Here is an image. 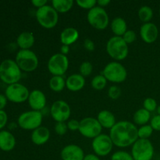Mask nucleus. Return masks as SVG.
Segmentation results:
<instances>
[{"instance_id": "obj_48", "label": "nucleus", "mask_w": 160, "mask_h": 160, "mask_svg": "<svg viewBox=\"0 0 160 160\" xmlns=\"http://www.w3.org/2000/svg\"><path fill=\"white\" fill-rule=\"evenodd\" d=\"M159 15H160V9H159Z\"/></svg>"}, {"instance_id": "obj_35", "label": "nucleus", "mask_w": 160, "mask_h": 160, "mask_svg": "<svg viewBox=\"0 0 160 160\" xmlns=\"http://www.w3.org/2000/svg\"><path fill=\"white\" fill-rule=\"evenodd\" d=\"M108 95L112 100H117L121 95V89L117 85H112L108 90Z\"/></svg>"}, {"instance_id": "obj_29", "label": "nucleus", "mask_w": 160, "mask_h": 160, "mask_svg": "<svg viewBox=\"0 0 160 160\" xmlns=\"http://www.w3.org/2000/svg\"><path fill=\"white\" fill-rule=\"evenodd\" d=\"M106 84H107V80L102 74L96 75L92 78V81H91L92 87L97 91L103 90L106 88Z\"/></svg>"}, {"instance_id": "obj_7", "label": "nucleus", "mask_w": 160, "mask_h": 160, "mask_svg": "<svg viewBox=\"0 0 160 160\" xmlns=\"http://www.w3.org/2000/svg\"><path fill=\"white\" fill-rule=\"evenodd\" d=\"M102 75L107 81L120 84L127 79L128 72L126 68L117 61L109 62L102 70Z\"/></svg>"}, {"instance_id": "obj_24", "label": "nucleus", "mask_w": 160, "mask_h": 160, "mask_svg": "<svg viewBox=\"0 0 160 160\" xmlns=\"http://www.w3.org/2000/svg\"><path fill=\"white\" fill-rule=\"evenodd\" d=\"M110 27L115 36H119V37H122L128 31V25H127L126 21L124 19L120 17H116L112 20Z\"/></svg>"}, {"instance_id": "obj_45", "label": "nucleus", "mask_w": 160, "mask_h": 160, "mask_svg": "<svg viewBox=\"0 0 160 160\" xmlns=\"http://www.w3.org/2000/svg\"><path fill=\"white\" fill-rule=\"evenodd\" d=\"M70 52V46L68 45H62L60 48V53L62 55H65L67 56V54L69 53Z\"/></svg>"}, {"instance_id": "obj_16", "label": "nucleus", "mask_w": 160, "mask_h": 160, "mask_svg": "<svg viewBox=\"0 0 160 160\" xmlns=\"http://www.w3.org/2000/svg\"><path fill=\"white\" fill-rule=\"evenodd\" d=\"M159 35V30L155 23L148 22L142 25L140 28V36L145 43L151 44L156 42Z\"/></svg>"}, {"instance_id": "obj_13", "label": "nucleus", "mask_w": 160, "mask_h": 160, "mask_svg": "<svg viewBox=\"0 0 160 160\" xmlns=\"http://www.w3.org/2000/svg\"><path fill=\"white\" fill-rule=\"evenodd\" d=\"M94 152L98 156H106L111 152L113 143L109 135L101 134L93 139L92 143Z\"/></svg>"}, {"instance_id": "obj_11", "label": "nucleus", "mask_w": 160, "mask_h": 160, "mask_svg": "<svg viewBox=\"0 0 160 160\" xmlns=\"http://www.w3.org/2000/svg\"><path fill=\"white\" fill-rule=\"evenodd\" d=\"M102 128L96 118L85 117L80 121L79 132L87 138L94 139L101 134Z\"/></svg>"}, {"instance_id": "obj_12", "label": "nucleus", "mask_w": 160, "mask_h": 160, "mask_svg": "<svg viewBox=\"0 0 160 160\" xmlns=\"http://www.w3.org/2000/svg\"><path fill=\"white\" fill-rule=\"evenodd\" d=\"M47 67L53 76H62L68 70L69 59L65 55L56 53L49 58Z\"/></svg>"}, {"instance_id": "obj_14", "label": "nucleus", "mask_w": 160, "mask_h": 160, "mask_svg": "<svg viewBox=\"0 0 160 160\" xmlns=\"http://www.w3.org/2000/svg\"><path fill=\"white\" fill-rule=\"evenodd\" d=\"M50 114L56 122H66L70 118L71 109L68 103L63 100L54 102L50 108Z\"/></svg>"}, {"instance_id": "obj_46", "label": "nucleus", "mask_w": 160, "mask_h": 160, "mask_svg": "<svg viewBox=\"0 0 160 160\" xmlns=\"http://www.w3.org/2000/svg\"><path fill=\"white\" fill-rule=\"evenodd\" d=\"M110 3V1L109 0H98L97 1V4H98V6L102 8H104L106 6H107Z\"/></svg>"}, {"instance_id": "obj_18", "label": "nucleus", "mask_w": 160, "mask_h": 160, "mask_svg": "<svg viewBox=\"0 0 160 160\" xmlns=\"http://www.w3.org/2000/svg\"><path fill=\"white\" fill-rule=\"evenodd\" d=\"M16 146V138L9 131H0V149L3 152H10Z\"/></svg>"}, {"instance_id": "obj_1", "label": "nucleus", "mask_w": 160, "mask_h": 160, "mask_svg": "<svg viewBox=\"0 0 160 160\" xmlns=\"http://www.w3.org/2000/svg\"><path fill=\"white\" fill-rule=\"evenodd\" d=\"M137 128L134 123L129 121H119L109 131V137L113 145L119 148H127L133 145L138 139Z\"/></svg>"}, {"instance_id": "obj_4", "label": "nucleus", "mask_w": 160, "mask_h": 160, "mask_svg": "<svg viewBox=\"0 0 160 160\" xmlns=\"http://www.w3.org/2000/svg\"><path fill=\"white\" fill-rule=\"evenodd\" d=\"M15 62L21 71L33 72L38 67V58L31 49H20L16 55Z\"/></svg>"}, {"instance_id": "obj_22", "label": "nucleus", "mask_w": 160, "mask_h": 160, "mask_svg": "<svg viewBox=\"0 0 160 160\" xmlns=\"http://www.w3.org/2000/svg\"><path fill=\"white\" fill-rule=\"evenodd\" d=\"M79 38V32L74 28H67L61 32L60 42L62 45H71L78 41Z\"/></svg>"}, {"instance_id": "obj_33", "label": "nucleus", "mask_w": 160, "mask_h": 160, "mask_svg": "<svg viewBox=\"0 0 160 160\" xmlns=\"http://www.w3.org/2000/svg\"><path fill=\"white\" fill-rule=\"evenodd\" d=\"M143 107L149 112H153L157 109V102L153 98H146L143 102Z\"/></svg>"}, {"instance_id": "obj_30", "label": "nucleus", "mask_w": 160, "mask_h": 160, "mask_svg": "<svg viewBox=\"0 0 160 160\" xmlns=\"http://www.w3.org/2000/svg\"><path fill=\"white\" fill-rule=\"evenodd\" d=\"M153 131L151 125H144V126H141L138 128V135L139 139H148V138L151 137Z\"/></svg>"}, {"instance_id": "obj_44", "label": "nucleus", "mask_w": 160, "mask_h": 160, "mask_svg": "<svg viewBox=\"0 0 160 160\" xmlns=\"http://www.w3.org/2000/svg\"><path fill=\"white\" fill-rule=\"evenodd\" d=\"M83 160H100V159L99 156H98L97 155L90 153V154L85 155Z\"/></svg>"}, {"instance_id": "obj_37", "label": "nucleus", "mask_w": 160, "mask_h": 160, "mask_svg": "<svg viewBox=\"0 0 160 160\" xmlns=\"http://www.w3.org/2000/svg\"><path fill=\"white\" fill-rule=\"evenodd\" d=\"M136 36L137 35H136L135 31H133V30H128L125 32V34L122 36V38L124 40V42L128 45H129V44L133 43L136 40Z\"/></svg>"}, {"instance_id": "obj_31", "label": "nucleus", "mask_w": 160, "mask_h": 160, "mask_svg": "<svg viewBox=\"0 0 160 160\" xmlns=\"http://www.w3.org/2000/svg\"><path fill=\"white\" fill-rule=\"evenodd\" d=\"M79 71L80 74L84 77V78L89 77L92 74V71H93V66L88 61H84L80 66Z\"/></svg>"}, {"instance_id": "obj_23", "label": "nucleus", "mask_w": 160, "mask_h": 160, "mask_svg": "<svg viewBox=\"0 0 160 160\" xmlns=\"http://www.w3.org/2000/svg\"><path fill=\"white\" fill-rule=\"evenodd\" d=\"M34 34L29 31L20 33L17 38V45L20 49H30L34 45Z\"/></svg>"}, {"instance_id": "obj_6", "label": "nucleus", "mask_w": 160, "mask_h": 160, "mask_svg": "<svg viewBox=\"0 0 160 160\" xmlns=\"http://www.w3.org/2000/svg\"><path fill=\"white\" fill-rule=\"evenodd\" d=\"M43 115L40 111L30 110L23 112L17 119V124L26 131H34L42 126Z\"/></svg>"}, {"instance_id": "obj_9", "label": "nucleus", "mask_w": 160, "mask_h": 160, "mask_svg": "<svg viewBox=\"0 0 160 160\" xmlns=\"http://www.w3.org/2000/svg\"><path fill=\"white\" fill-rule=\"evenodd\" d=\"M87 19L89 24L97 30L106 29L109 23L108 13L104 8L98 6H96L88 11Z\"/></svg>"}, {"instance_id": "obj_28", "label": "nucleus", "mask_w": 160, "mask_h": 160, "mask_svg": "<svg viewBox=\"0 0 160 160\" xmlns=\"http://www.w3.org/2000/svg\"><path fill=\"white\" fill-rule=\"evenodd\" d=\"M138 17L141 21L148 23L153 17V10L148 6H143L139 9Z\"/></svg>"}, {"instance_id": "obj_26", "label": "nucleus", "mask_w": 160, "mask_h": 160, "mask_svg": "<svg viewBox=\"0 0 160 160\" xmlns=\"http://www.w3.org/2000/svg\"><path fill=\"white\" fill-rule=\"evenodd\" d=\"M73 0H53L52 2V6L59 13H65L70 11L73 7Z\"/></svg>"}, {"instance_id": "obj_21", "label": "nucleus", "mask_w": 160, "mask_h": 160, "mask_svg": "<svg viewBox=\"0 0 160 160\" xmlns=\"http://www.w3.org/2000/svg\"><path fill=\"white\" fill-rule=\"evenodd\" d=\"M97 120L99 122L102 128L110 130L117 123L116 117L112 112L109 110H102L97 116Z\"/></svg>"}, {"instance_id": "obj_10", "label": "nucleus", "mask_w": 160, "mask_h": 160, "mask_svg": "<svg viewBox=\"0 0 160 160\" xmlns=\"http://www.w3.org/2000/svg\"><path fill=\"white\" fill-rule=\"evenodd\" d=\"M29 95L28 88L20 83L8 85L5 91V95L8 101L13 103H23L28 101Z\"/></svg>"}, {"instance_id": "obj_47", "label": "nucleus", "mask_w": 160, "mask_h": 160, "mask_svg": "<svg viewBox=\"0 0 160 160\" xmlns=\"http://www.w3.org/2000/svg\"><path fill=\"white\" fill-rule=\"evenodd\" d=\"M156 110H157V113H158V115H160V106H158L157 109H156Z\"/></svg>"}, {"instance_id": "obj_17", "label": "nucleus", "mask_w": 160, "mask_h": 160, "mask_svg": "<svg viewBox=\"0 0 160 160\" xmlns=\"http://www.w3.org/2000/svg\"><path fill=\"white\" fill-rule=\"evenodd\" d=\"M28 102L32 110L41 112V110L46 106L47 100L43 92L40 90H34L30 92Z\"/></svg>"}, {"instance_id": "obj_3", "label": "nucleus", "mask_w": 160, "mask_h": 160, "mask_svg": "<svg viewBox=\"0 0 160 160\" xmlns=\"http://www.w3.org/2000/svg\"><path fill=\"white\" fill-rule=\"evenodd\" d=\"M106 52L111 58L115 60L121 61L126 59L128 56L129 48L123 38L112 36L106 44Z\"/></svg>"}, {"instance_id": "obj_42", "label": "nucleus", "mask_w": 160, "mask_h": 160, "mask_svg": "<svg viewBox=\"0 0 160 160\" xmlns=\"http://www.w3.org/2000/svg\"><path fill=\"white\" fill-rule=\"evenodd\" d=\"M47 2H48L47 0H32L31 1V4L37 9H40V8L46 6Z\"/></svg>"}, {"instance_id": "obj_32", "label": "nucleus", "mask_w": 160, "mask_h": 160, "mask_svg": "<svg viewBox=\"0 0 160 160\" xmlns=\"http://www.w3.org/2000/svg\"><path fill=\"white\" fill-rule=\"evenodd\" d=\"M111 160H134L131 154L125 151H118L111 156Z\"/></svg>"}, {"instance_id": "obj_2", "label": "nucleus", "mask_w": 160, "mask_h": 160, "mask_svg": "<svg viewBox=\"0 0 160 160\" xmlns=\"http://www.w3.org/2000/svg\"><path fill=\"white\" fill-rule=\"evenodd\" d=\"M22 71L15 62L10 59H6L0 63V80L7 85L19 83L21 79Z\"/></svg>"}, {"instance_id": "obj_25", "label": "nucleus", "mask_w": 160, "mask_h": 160, "mask_svg": "<svg viewBox=\"0 0 160 160\" xmlns=\"http://www.w3.org/2000/svg\"><path fill=\"white\" fill-rule=\"evenodd\" d=\"M151 118V114L148 111L145 109L144 108L139 109L138 110L136 111L133 117L134 123L135 125H139V126H144L148 123V122Z\"/></svg>"}, {"instance_id": "obj_5", "label": "nucleus", "mask_w": 160, "mask_h": 160, "mask_svg": "<svg viewBox=\"0 0 160 160\" xmlns=\"http://www.w3.org/2000/svg\"><path fill=\"white\" fill-rule=\"evenodd\" d=\"M35 17L39 24L45 29L55 28L59 21V14L56 9L49 5L38 9Z\"/></svg>"}, {"instance_id": "obj_20", "label": "nucleus", "mask_w": 160, "mask_h": 160, "mask_svg": "<svg viewBox=\"0 0 160 160\" xmlns=\"http://www.w3.org/2000/svg\"><path fill=\"white\" fill-rule=\"evenodd\" d=\"M85 85V79L80 73H74L69 76L66 80V88L70 92L81 91Z\"/></svg>"}, {"instance_id": "obj_40", "label": "nucleus", "mask_w": 160, "mask_h": 160, "mask_svg": "<svg viewBox=\"0 0 160 160\" xmlns=\"http://www.w3.org/2000/svg\"><path fill=\"white\" fill-rule=\"evenodd\" d=\"M8 115L5 110H0V131L3 129L7 124Z\"/></svg>"}, {"instance_id": "obj_38", "label": "nucleus", "mask_w": 160, "mask_h": 160, "mask_svg": "<svg viewBox=\"0 0 160 160\" xmlns=\"http://www.w3.org/2000/svg\"><path fill=\"white\" fill-rule=\"evenodd\" d=\"M150 125L154 131H160V115H156L151 119Z\"/></svg>"}, {"instance_id": "obj_19", "label": "nucleus", "mask_w": 160, "mask_h": 160, "mask_svg": "<svg viewBox=\"0 0 160 160\" xmlns=\"http://www.w3.org/2000/svg\"><path fill=\"white\" fill-rule=\"evenodd\" d=\"M50 138V131L45 127H39L37 129L34 130L31 133V142L36 145H43Z\"/></svg>"}, {"instance_id": "obj_36", "label": "nucleus", "mask_w": 160, "mask_h": 160, "mask_svg": "<svg viewBox=\"0 0 160 160\" xmlns=\"http://www.w3.org/2000/svg\"><path fill=\"white\" fill-rule=\"evenodd\" d=\"M54 129L56 134L62 136L67 133L68 128H67V124L66 122H56Z\"/></svg>"}, {"instance_id": "obj_8", "label": "nucleus", "mask_w": 160, "mask_h": 160, "mask_svg": "<svg viewBox=\"0 0 160 160\" xmlns=\"http://www.w3.org/2000/svg\"><path fill=\"white\" fill-rule=\"evenodd\" d=\"M134 160H152L154 156V147L148 139H138L131 148Z\"/></svg>"}, {"instance_id": "obj_41", "label": "nucleus", "mask_w": 160, "mask_h": 160, "mask_svg": "<svg viewBox=\"0 0 160 160\" xmlns=\"http://www.w3.org/2000/svg\"><path fill=\"white\" fill-rule=\"evenodd\" d=\"M84 47L87 51L88 52H93L95 50V43L91 39L87 38L84 41Z\"/></svg>"}, {"instance_id": "obj_43", "label": "nucleus", "mask_w": 160, "mask_h": 160, "mask_svg": "<svg viewBox=\"0 0 160 160\" xmlns=\"http://www.w3.org/2000/svg\"><path fill=\"white\" fill-rule=\"evenodd\" d=\"M8 99L6 95L3 94H0V110H4L5 107L7 105Z\"/></svg>"}, {"instance_id": "obj_15", "label": "nucleus", "mask_w": 160, "mask_h": 160, "mask_svg": "<svg viewBox=\"0 0 160 160\" xmlns=\"http://www.w3.org/2000/svg\"><path fill=\"white\" fill-rule=\"evenodd\" d=\"M84 156L82 148L74 144L66 145L60 152L62 160H83Z\"/></svg>"}, {"instance_id": "obj_39", "label": "nucleus", "mask_w": 160, "mask_h": 160, "mask_svg": "<svg viewBox=\"0 0 160 160\" xmlns=\"http://www.w3.org/2000/svg\"><path fill=\"white\" fill-rule=\"evenodd\" d=\"M67 124V128H68V129L70 130V131H79L80 121H78V120H74V119H72V120H68Z\"/></svg>"}, {"instance_id": "obj_34", "label": "nucleus", "mask_w": 160, "mask_h": 160, "mask_svg": "<svg viewBox=\"0 0 160 160\" xmlns=\"http://www.w3.org/2000/svg\"><path fill=\"white\" fill-rule=\"evenodd\" d=\"M76 3L79 7L84 9H92L96 6L97 1L96 0H78Z\"/></svg>"}, {"instance_id": "obj_27", "label": "nucleus", "mask_w": 160, "mask_h": 160, "mask_svg": "<svg viewBox=\"0 0 160 160\" xmlns=\"http://www.w3.org/2000/svg\"><path fill=\"white\" fill-rule=\"evenodd\" d=\"M49 88L55 92H62L66 87V80L62 76H52L49 80Z\"/></svg>"}]
</instances>
